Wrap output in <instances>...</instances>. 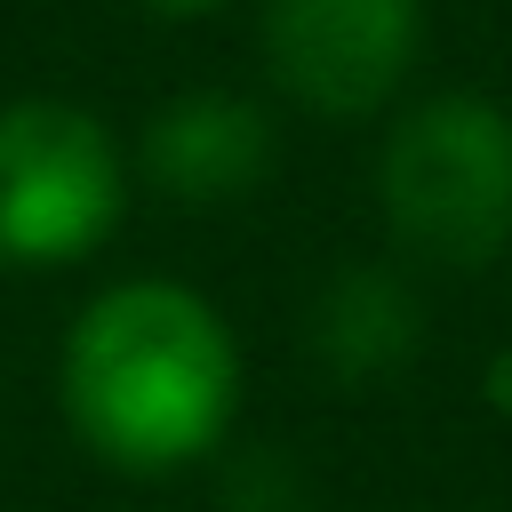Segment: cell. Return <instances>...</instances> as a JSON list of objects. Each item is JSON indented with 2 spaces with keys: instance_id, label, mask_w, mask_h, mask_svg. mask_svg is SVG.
I'll list each match as a JSON object with an SVG mask.
<instances>
[{
  "instance_id": "5b68a950",
  "label": "cell",
  "mask_w": 512,
  "mask_h": 512,
  "mask_svg": "<svg viewBox=\"0 0 512 512\" xmlns=\"http://www.w3.org/2000/svg\"><path fill=\"white\" fill-rule=\"evenodd\" d=\"M272 160H280V128L240 88H184L136 136L144 184L168 192L176 208H232L272 176Z\"/></svg>"
},
{
  "instance_id": "52a82bcc",
  "label": "cell",
  "mask_w": 512,
  "mask_h": 512,
  "mask_svg": "<svg viewBox=\"0 0 512 512\" xmlns=\"http://www.w3.org/2000/svg\"><path fill=\"white\" fill-rule=\"evenodd\" d=\"M224 504L232 512H304V472L280 456V448H240L224 464Z\"/></svg>"
},
{
  "instance_id": "3957f363",
  "label": "cell",
  "mask_w": 512,
  "mask_h": 512,
  "mask_svg": "<svg viewBox=\"0 0 512 512\" xmlns=\"http://www.w3.org/2000/svg\"><path fill=\"white\" fill-rule=\"evenodd\" d=\"M128 216L120 136L64 96L0 104V264L48 272L96 256Z\"/></svg>"
},
{
  "instance_id": "6da1fadb",
  "label": "cell",
  "mask_w": 512,
  "mask_h": 512,
  "mask_svg": "<svg viewBox=\"0 0 512 512\" xmlns=\"http://www.w3.org/2000/svg\"><path fill=\"white\" fill-rule=\"evenodd\" d=\"M64 416L112 472H184L232 440L240 344L184 280H120L80 304L56 368Z\"/></svg>"
},
{
  "instance_id": "8992f818",
  "label": "cell",
  "mask_w": 512,
  "mask_h": 512,
  "mask_svg": "<svg viewBox=\"0 0 512 512\" xmlns=\"http://www.w3.org/2000/svg\"><path fill=\"white\" fill-rule=\"evenodd\" d=\"M304 344L336 384H384L424 352V296L400 264H336L304 312Z\"/></svg>"
},
{
  "instance_id": "ba28073f",
  "label": "cell",
  "mask_w": 512,
  "mask_h": 512,
  "mask_svg": "<svg viewBox=\"0 0 512 512\" xmlns=\"http://www.w3.org/2000/svg\"><path fill=\"white\" fill-rule=\"evenodd\" d=\"M480 392H488V408H496V416H512V344L488 360V384H480Z\"/></svg>"
},
{
  "instance_id": "7a4b0ae2",
  "label": "cell",
  "mask_w": 512,
  "mask_h": 512,
  "mask_svg": "<svg viewBox=\"0 0 512 512\" xmlns=\"http://www.w3.org/2000/svg\"><path fill=\"white\" fill-rule=\"evenodd\" d=\"M376 208L408 264L480 272L512 256V104L480 88L400 104L376 152Z\"/></svg>"
},
{
  "instance_id": "277c9868",
  "label": "cell",
  "mask_w": 512,
  "mask_h": 512,
  "mask_svg": "<svg viewBox=\"0 0 512 512\" xmlns=\"http://www.w3.org/2000/svg\"><path fill=\"white\" fill-rule=\"evenodd\" d=\"M272 88L312 120H376L424 56V0H264Z\"/></svg>"
},
{
  "instance_id": "9c48e42d",
  "label": "cell",
  "mask_w": 512,
  "mask_h": 512,
  "mask_svg": "<svg viewBox=\"0 0 512 512\" xmlns=\"http://www.w3.org/2000/svg\"><path fill=\"white\" fill-rule=\"evenodd\" d=\"M144 16H168V24H192V16H216V8H232V0H136Z\"/></svg>"
}]
</instances>
